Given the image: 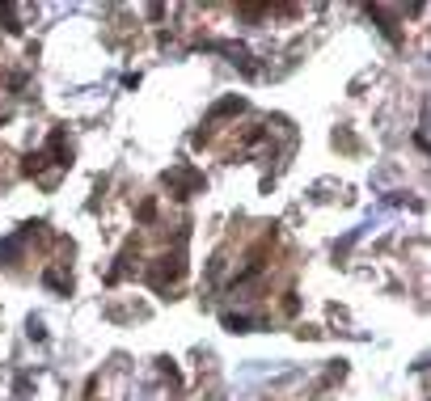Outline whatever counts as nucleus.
Listing matches in <instances>:
<instances>
[{
  "label": "nucleus",
  "mask_w": 431,
  "mask_h": 401,
  "mask_svg": "<svg viewBox=\"0 0 431 401\" xmlns=\"http://www.w3.org/2000/svg\"><path fill=\"white\" fill-rule=\"evenodd\" d=\"M182 274H186V258H182V249H173V254H161L157 258V266H152L148 279H152V287H157V292H165L169 283L182 279Z\"/></svg>",
  "instance_id": "1"
},
{
  "label": "nucleus",
  "mask_w": 431,
  "mask_h": 401,
  "mask_svg": "<svg viewBox=\"0 0 431 401\" xmlns=\"http://www.w3.org/2000/svg\"><path fill=\"white\" fill-rule=\"evenodd\" d=\"M165 186L173 190V198H190L195 190H203L208 182H203V173H195L190 165H177V169L165 173Z\"/></svg>",
  "instance_id": "2"
},
{
  "label": "nucleus",
  "mask_w": 431,
  "mask_h": 401,
  "mask_svg": "<svg viewBox=\"0 0 431 401\" xmlns=\"http://www.w3.org/2000/svg\"><path fill=\"white\" fill-rule=\"evenodd\" d=\"M47 153L56 157V165H60V169H68V165H72V148H68L64 131H51V140H47Z\"/></svg>",
  "instance_id": "3"
},
{
  "label": "nucleus",
  "mask_w": 431,
  "mask_h": 401,
  "mask_svg": "<svg viewBox=\"0 0 431 401\" xmlns=\"http://www.w3.org/2000/svg\"><path fill=\"white\" fill-rule=\"evenodd\" d=\"M241 110H245V97L228 93V97H220V102L212 106V114H208V118H233V114H241Z\"/></svg>",
  "instance_id": "4"
},
{
  "label": "nucleus",
  "mask_w": 431,
  "mask_h": 401,
  "mask_svg": "<svg viewBox=\"0 0 431 401\" xmlns=\"http://www.w3.org/2000/svg\"><path fill=\"white\" fill-rule=\"evenodd\" d=\"M42 283H47V287H56V292H64V296H68V292H72V274H64L60 266H47V270H42Z\"/></svg>",
  "instance_id": "5"
},
{
  "label": "nucleus",
  "mask_w": 431,
  "mask_h": 401,
  "mask_svg": "<svg viewBox=\"0 0 431 401\" xmlns=\"http://www.w3.org/2000/svg\"><path fill=\"white\" fill-rule=\"evenodd\" d=\"M42 165H47V153H30V157L21 161V173H25V178H38Z\"/></svg>",
  "instance_id": "6"
},
{
  "label": "nucleus",
  "mask_w": 431,
  "mask_h": 401,
  "mask_svg": "<svg viewBox=\"0 0 431 401\" xmlns=\"http://www.w3.org/2000/svg\"><path fill=\"white\" fill-rule=\"evenodd\" d=\"M224 330H233V334H249V317L228 313V317H224Z\"/></svg>",
  "instance_id": "7"
},
{
  "label": "nucleus",
  "mask_w": 431,
  "mask_h": 401,
  "mask_svg": "<svg viewBox=\"0 0 431 401\" xmlns=\"http://www.w3.org/2000/svg\"><path fill=\"white\" fill-rule=\"evenodd\" d=\"M136 216H140V224H152L157 220V198H144V203L136 207Z\"/></svg>",
  "instance_id": "8"
},
{
  "label": "nucleus",
  "mask_w": 431,
  "mask_h": 401,
  "mask_svg": "<svg viewBox=\"0 0 431 401\" xmlns=\"http://www.w3.org/2000/svg\"><path fill=\"white\" fill-rule=\"evenodd\" d=\"M0 17H5V30H9V34H21V26H17V9H13V5H0Z\"/></svg>",
  "instance_id": "9"
},
{
  "label": "nucleus",
  "mask_w": 431,
  "mask_h": 401,
  "mask_svg": "<svg viewBox=\"0 0 431 401\" xmlns=\"http://www.w3.org/2000/svg\"><path fill=\"white\" fill-rule=\"evenodd\" d=\"M161 372L169 376V380H177V367H173V359H161Z\"/></svg>",
  "instance_id": "10"
}]
</instances>
